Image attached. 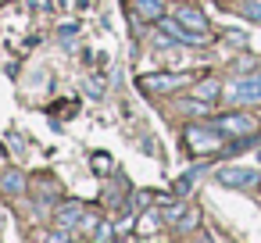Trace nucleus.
<instances>
[{
	"label": "nucleus",
	"instance_id": "f257e3e1",
	"mask_svg": "<svg viewBox=\"0 0 261 243\" xmlns=\"http://www.w3.org/2000/svg\"><path fill=\"white\" fill-rule=\"evenodd\" d=\"M215 175L222 186H232V190H254L261 182V168H254V165H225Z\"/></svg>",
	"mask_w": 261,
	"mask_h": 243
},
{
	"label": "nucleus",
	"instance_id": "f03ea898",
	"mask_svg": "<svg viewBox=\"0 0 261 243\" xmlns=\"http://www.w3.org/2000/svg\"><path fill=\"white\" fill-rule=\"evenodd\" d=\"M225 100H232V104H261V72L232 79L225 86Z\"/></svg>",
	"mask_w": 261,
	"mask_h": 243
},
{
	"label": "nucleus",
	"instance_id": "7ed1b4c3",
	"mask_svg": "<svg viewBox=\"0 0 261 243\" xmlns=\"http://www.w3.org/2000/svg\"><path fill=\"white\" fill-rule=\"evenodd\" d=\"M186 143L197 150V154H207L222 143V129H204V125H190L186 129Z\"/></svg>",
	"mask_w": 261,
	"mask_h": 243
},
{
	"label": "nucleus",
	"instance_id": "20e7f679",
	"mask_svg": "<svg viewBox=\"0 0 261 243\" xmlns=\"http://www.w3.org/2000/svg\"><path fill=\"white\" fill-rule=\"evenodd\" d=\"M161 33L165 36H175L179 43H186V47H193V43H204L207 40V33H193V29H186L179 18H165L161 22Z\"/></svg>",
	"mask_w": 261,
	"mask_h": 243
},
{
	"label": "nucleus",
	"instance_id": "39448f33",
	"mask_svg": "<svg viewBox=\"0 0 261 243\" xmlns=\"http://www.w3.org/2000/svg\"><path fill=\"white\" fill-rule=\"evenodd\" d=\"M83 222H90L83 204H65V207H58V211H54V225H58V229H65V232H68V229H75V225H83Z\"/></svg>",
	"mask_w": 261,
	"mask_h": 243
},
{
	"label": "nucleus",
	"instance_id": "423d86ee",
	"mask_svg": "<svg viewBox=\"0 0 261 243\" xmlns=\"http://www.w3.org/2000/svg\"><path fill=\"white\" fill-rule=\"evenodd\" d=\"M218 129L229 132V136H254L257 122H254V115H229V118L218 122Z\"/></svg>",
	"mask_w": 261,
	"mask_h": 243
},
{
	"label": "nucleus",
	"instance_id": "0eeeda50",
	"mask_svg": "<svg viewBox=\"0 0 261 243\" xmlns=\"http://www.w3.org/2000/svg\"><path fill=\"white\" fill-rule=\"evenodd\" d=\"M182 83H186V75H147V79H143V86L154 90V93H161V90H175V86H182Z\"/></svg>",
	"mask_w": 261,
	"mask_h": 243
},
{
	"label": "nucleus",
	"instance_id": "6e6552de",
	"mask_svg": "<svg viewBox=\"0 0 261 243\" xmlns=\"http://www.w3.org/2000/svg\"><path fill=\"white\" fill-rule=\"evenodd\" d=\"M0 190H4L8 197H18L25 190V175L22 172H4V175H0Z\"/></svg>",
	"mask_w": 261,
	"mask_h": 243
},
{
	"label": "nucleus",
	"instance_id": "1a4fd4ad",
	"mask_svg": "<svg viewBox=\"0 0 261 243\" xmlns=\"http://www.w3.org/2000/svg\"><path fill=\"white\" fill-rule=\"evenodd\" d=\"M175 18H179L186 29H193V33H207V29H204V15H200L197 8H179V15H175Z\"/></svg>",
	"mask_w": 261,
	"mask_h": 243
},
{
	"label": "nucleus",
	"instance_id": "9d476101",
	"mask_svg": "<svg viewBox=\"0 0 261 243\" xmlns=\"http://www.w3.org/2000/svg\"><path fill=\"white\" fill-rule=\"evenodd\" d=\"M136 11L143 18H161V0H136Z\"/></svg>",
	"mask_w": 261,
	"mask_h": 243
},
{
	"label": "nucleus",
	"instance_id": "9b49d317",
	"mask_svg": "<svg viewBox=\"0 0 261 243\" xmlns=\"http://www.w3.org/2000/svg\"><path fill=\"white\" fill-rule=\"evenodd\" d=\"M218 90H222V86H218L215 79H207V83H200V86H197V97H200V100H215V97H218Z\"/></svg>",
	"mask_w": 261,
	"mask_h": 243
},
{
	"label": "nucleus",
	"instance_id": "f8f14e48",
	"mask_svg": "<svg viewBox=\"0 0 261 243\" xmlns=\"http://www.w3.org/2000/svg\"><path fill=\"white\" fill-rule=\"evenodd\" d=\"M243 18H250L254 25H261V0H247V4H243Z\"/></svg>",
	"mask_w": 261,
	"mask_h": 243
},
{
	"label": "nucleus",
	"instance_id": "ddd939ff",
	"mask_svg": "<svg viewBox=\"0 0 261 243\" xmlns=\"http://www.w3.org/2000/svg\"><path fill=\"white\" fill-rule=\"evenodd\" d=\"M186 218V207L182 204H175V207H165V222H182Z\"/></svg>",
	"mask_w": 261,
	"mask_h": 243
},
{
	"label": "nucleus",
	"instance_id": "4468645a",
	"mask_svg": "<svg viewBox=\"0 0 261 243\" xmlns=\"http://www.w3.org/2000/svg\"><path fill=\"white\" fill-rule=\"evenodd\" d=\"M182 111H193V115H204V111H207V100H193V104H182Z\"/></svg>",
	"mask_w": 261,
	"mask_h": 243
},
{
	"label": "nucleus",
	"instance_id": "2eb2a0df",
	"mask_svg": "<svg viewBox=\"0 0 261 243\" xmlns=\"http://www.w3.org/2000/svg\"><path fill=\"white\" fill-rule=\"evenodd\" d=\"M111 236H115V229H111V225H108V222H104V225H100V229H97V239H111Z\"/></svg>",
	"mask_w": 261,
	"mask_h": 243
}]
</instances>
